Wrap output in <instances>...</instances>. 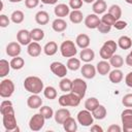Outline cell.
Instances as JSON below:
<instances>
[{"label":"cell","mask_w":132,"mask_h":132,"mask_svg":"<svg viewBox=\"0 0 132 132\" xmlns=\"http://www.w3.org/2000/svg\"><path fill=\"white\" fill-rule=\"evenodd\" d=\"M10 66L14 70H20V69H22L25 66V60L22 57H19V56L14 57L10 61Z\"/></svg>","instance_id":"e575fe53"},{"label":"cell","mask_w":132,"mask_h":132,"mask_svg":"<svg viewBox=\"0 0 132 132\" xmlns=\"http://www.w3.org/2000/svg\"><path fill=\"white\" fill-rule=\"evenodd\" d=\"M67 68L72 70V71H76L80 68V60L76 59V58H69L67 61Z\"/></svg>","instance_id":"f35d334b"},{"label":"cell","mask_w":132,"mask_h":132,"mask_svg":"<svg viewBox=\"0 0 132 132\" xmlns=\"http://www.w3.org/2000/svg\"><path fill=\"white\" fill-rule=\"evenodd\" d=\"M96 67L93 66L92 64L90 63H86L85 65L81 66V69H80V72L82 74V76L85 78H88V79H91V78H94L95 75H96Z\"/></svg>","instance_id":"5bb4252c"},{"label":"cell","mask_w":132,"mask_h":132,"mask_svg":"<svg viewBox=\"0 0 132 132\" xmlns=\"http://www.w3.org/2000/svg\"><path fill=\"white\" fill-rule=\"evenodd\" d=\"M27 52H28L29 56H31L33 58L38 57L41 54V45L37 41H32L31 43L28 44Z\"/></svg>","instance_id":"d6986e66"},{"label":"cell","mask_w":132,"mask_h":132,"mask_svg":"<svg viewBox=\"0 0 132 132\" xmlns=\"http://www.w3.org/2000/svg\"><path fill=\"white\" fill-rule=\"evenodd\" d=\"M10 19L11 21L14 23V24H21L24 19H25V15H24V12L22 10H14L11 15H10Z\"/></svg>","instance_id":"b9f144b4"},{"label":"cell","mask_w":132,"mask_h":132,"mask_svg":"<svg viewBox=\"0 0 132 132\" xmlns=\"http://www.w3.org/2000/svg\"><path fill=\"white\" fill-rule=\"evenodd\" d=\"M122 103L125 107L132 108V94H126L122 99Z\"/></svg>","instance_id":"f6af8a7d"},{"label":"cell","mask_w":132,"mask_h":132,"mask_svg":"<svg viewBox=\"0 0 132 132\" xmlns=\"http://www.w3.org/2000/svg\"><path fill=\"white\" fill-rule=\"evenodd\" d=\"M125 62H126V64H127L128 66H132V50H131V52L127 55Z\"/></svg>","instance_id":"db71d44e"},{"label":"cell","mask_w":132,"mask_h":132,"mask_svg":"<svg viewBox=\"0 0 132 132\" xmlns=\"http://www.w3.org/2000/svg\"><path fill=\"white\" fill-rule=\"evenodd\" d=\"M97 29H98V31H99L100 33L105 34V33H108V32L110 31L111 26H109V25H107V24H104V23L100 22V24H99V26L97 27Z\"/></svg>","instance_id":"bcb514c9"},{"label":"cell","mask_w":132,"mask_h":132,"mask_svg":"<svg viewBox=\"0 0 132 132\" xmlns=\"http://www.w3.org/2000/svg\"><path fill=\"white\" fill-rule=\"evenodd\" d=\"M35 21L38 25H46L50 21V15L46 11L40 10L35 14Z\"/></svg>","instance_id":"4316f807"},{"label":"cell","mask_w":132,"mask_h":132,"mask_svg":"<svg viewBox=\"0 0 132 132\" xmlns=\"http://www.w3.org/2000/svg\"><path fill=\"white\" fill-rule=\"evenodd\" d=\"M101 22L102 23H104V24H107V25H109V26H113L114 25V23L117 22V20L110 14V13H104L103 14V16L101 18Z\"/></svg>","instance_id":"ee69618b"},{"label":"cell","mask_w":132,"mask_h":132,"mask_svg":"<svg viewBox=\"0 0 132 132\" xmlns=\"http://www.w3.org/2000/svg\"><path fill=\"white\" fill-rule=\"evenodd\" d=\"M50 69H51V71L56 75V76H58V77H65L66 76V74H67V66H65L63 63H61V62H58V61H56V62H53L51 65H50Z\"/></svg>","instance_id":"8fae6325"},{"label":"cell","mask_w":132,"mask_h":132,"mask_svg":"<svg viewBox=\"0 0 132 132\" xmlns=\"http://www.w3.org/2000/svg\"><path fill=\"white\" fill-rule=\"evenodd\" d=\"M91 131H93V132H103V129L99 125H92Z\"/></svg>","instance_id":"11a10c76"},{"label":"cell","mask_w":132,"mask_h":132,"mask_svg":"<svg viewBox=\"0 0 132 132\" xmlns=\"http://www.w3.org/2000/svg\"><path fill=\"white\" fill-rule=\"evenodd\" d=\"M54 12L56 14V16L58 18H64V16H67L69 13H70V7L64 3H61V4H58L55 6L54 8Z\"/></svg>","instance_id":"ac0fdd59"},{"label":"cell","mask_w":132,"mask_h":132,"mask_svg":"<svg viewBox=\"0 0 132 132\" xmlns=\"http://www.w3.org/2000/svg\"><path fill=\"white\" fill-rule=\"evenodd\" d=\"M106 113H107L106 108H105L103 105H101V104H99V105L92 111V114H93L94 119H96V120H103V119L106 117Z\"/></svg>","instance_id":"4dcf8cb0"},{"label":"cell","mask_w":132,"mask_h":132,"mask_svg":"<svg viewBox=\"0 0 132 132\" xmlns=\"http://www.w3.org/2000/svg\"><path fill=\"white\" fill-rule=\"evenodd\" d=\"M110 67H111V65L109 62H107L106 60H102L97 63L96 70L98 71V73L100 75H106L110 72Z\"/></svg>","instance_id":"44dd1931"},{"label":"cell","mask_w":132,"mask_h":132,"mask_svg":"<svg viewBox=\"0 0 132 132\" xmlns=\"http://www.w3.org/2000/svg\"><path fill=\"white\" fill-rule=\"evenodd\" d=\"M108 13H110V14L118 21V20H120L121 16H122V9H121V7H120L119 5L112 4V5L108 8Z\"/></svg>","instance_id":"60d3db41"},{"label":"cell","mask_w":132,"mask_h":132,"mask_svg":"<svg viewBox=\"0 0 132 132\" xmlns=\"http://www.w3.org/2000/svg\"><path fill=\"white\" fill-rule=\"evenodd\" d=\"M59 87H60L61 91H63L65 93H69V92H71V89H72V80H70L69 78L63 77L59 82Z\"/></svg>","instance_id":"d6a6232c"},{"label":"cell","mask_w":132,"mask_h":132,"mask_svg":"<svg viewBox=\"0 0 132 132\" xmlns=\"http://www.w3.org/2000/svg\"><path fill=\"white\" fill-rule=\"evenodd\" d=\"M90 41H91V40H90V37H89L87 34H84V33L77 35V36H76V39H75L76 45H77L78 47H80L81 50L89 47Z\"/></svg>","instance_id":"7402d4cb"},{"label":"cell","mask_w":132,"mask_h":132,"mask_svg":"<svg viewBox=\"0 0 132 132\" xmlns=\"http://www.w3.org/2000/svg\"><path fill=\"white\" fill-rule=\"evenodd\" d=\"M77 122H78V124H80L84 127L91 126L94 122V117L92 114V111H90L88 109L80 110L77 113Z\"/></svg>","instance_id":"9c48e42d"},{"label":"cell","mask_w":132,"mask_h":132,"mask_svg":"<svg viewBox=\"0 0 132 132\" xmlns=\"http://www.w3.org/2000/svg\"><path fill=\"white\" fill-rule=\"evenodd\" d=\"M16 40L20 44L22 45H28L29 43L32 42V38H31V33L30 31L26 30V29H22L16 33Z\"/></svg>","instance_id":"7c38bea8"},{"label":"cell","mask_w":132,"mask_h":132,"mask_svg":"<svg viewBox=\"0 0 132 132\" xmlns=\"http://www.w3.org/2000/svg\"><path fill=\"white\" fill-rule=\"evenodd\" d=\"M27 105L32 109L40 108L42 106V99L38 96V94H32L27 99Z\"/></svg>","instance_id":"2e32d148"},{"label":"cell","mask_w":132,"mask_h":132,"mask_svg":"<svg viewBox=\"0 0 132 132\" xmlns=\"http://www.w3.org/2000/svg\"><path fill=\"white\" fill-rule=\"evenodd\" d=\"M41 2L44 3V4H50V5H52V4H56V3L58 2V0H41Z\"/></svg>","instance_id":"9f6ffc18"},{"label":"cell","mask_w":132,"mask_h":132,"mask_svg":"<svg viewBox=\"0 0 132 132\" xmlns=\"http://www.w3.org/2000/svg\"><path fill=\"white\" fill-rule=\"evenodd\" d=\"M109 63H110V65H111L112 67H114V68H121V67L124 65V59H123L122 56L114 54V55L109 59Z\"/></svg>","instance_id":"8d00e7d4"},{"label":"cell","mask_w":132,"mask_h":132,"mask_svg":"<svg viewBox=\"0 0 132 132\" xmlns=\"http://www.w3.org/2000/svg\"><path fill=\"white\" fill-rule=\"evenodd\" d=\"M118 50V43L114 40H107L103 43L99 51V55L103 60H109Z\"/></svg>","instance_id":"7a4b0ae2"},{"label":"cell","mask_w":132,"mask_h":132,"mask_svg":"<svg viewBox=\"0 0 132 132\" xmlns=\"http://www.w3.org/2000/svg\"><path fill=\"white\" fill-rule=\"evenodd\" d=\"M125 82H126V85H127L129 88H132V71H130V72L126 75V77H125Z\"/></svg>","instance_id":"816d5d0a"},{"label":"cell","mask_w":132,"mask_h":132,"mask_svg":"<svg viewBox=\"0 0 132 132\" xmlns=\"http://www.w3.org/2000/svg\"><path fill=\"white\" fill-rule=\"evenodd\" d=\"M113 27H114L116 29H118V30H123V29H125V28L127 27V23H126L125 21H121V20H118V21L114 23Z\"/></svg>","instance_id":"f907efd6"},{"label":"cell","mask_w":132,"mask_h":132,"mask_svg":"<svg viewBox=\"0 0 132 132\" xmlns=\"http://www.w3.org/2000/svg\"><path fill=\"white\" fill-rule=\"evenodd\" d=\"M24 88L31 94H39L43 91V81L38 76H28L24 80Z\"/></svg>","instance_id":"6da1fadb"},{"label":"cell","mask_w":132,"mask_h":132,"mask_svg":"<svg viewBox=\"0 0 132 132\" xmlns=\"http://www.w3.org/2000/svg\"><path fill=\"white\" fill-rule=\"evenodd\" d=\"M60 51H61L62 56L65 57V58L74 57L76 55V53H77L76 45L71 40H65V41H63L61 43V45H60Z\"/></svg>","instance_id":"5b68a950"},{"label":"cell","mask_w":132,"mask_h":132,"mask_svg":"<svg viewBox=\"0 0 132 132\" xmlns=\"http://www.w3.org/2000/svg\"><path fill=\"white\" fill-rule=\"evenodd\" d=\"M39 4V0H25V5L28 8H35Z\"/></svg>","instance_id":"681fc988"},{"label":"cell","mask_w":132,"mask_h":132,"mask_svg":"<svg viewBox=\"0 0 132 132\" xmlns=\"http://www.w3.org/2000/svg\"><path fill=\"white\" fill-rule=\"evenodd\" d=\"M100 22H101V20L99 19L98 14H96V13H90L85 19V25L89 29H97Z\"/></svg>","instance_id":"4fadbf2b"},{"label":"cell","mask_w":132,"mask_h":132,"mask_svg":"<svg viewBox=\"0 0 132 132\" xmlns=\"http://www.w3.org/2000/svg\"><path fill=\"white\" fill-rule=\"evenodd\" d=\"M43 52L46 56H54L58 52V44L55 41H48L43 46Z\"/></svg>","instance_id":"83f0119b"},{"label":"cell","mask_w":132,"mask_h":132,"mask_svg":"<svg viewBox=\"0 0 132 132\" xmlns=\"http://www.w3.org/2000/svg\"><path fill=\"white\" fill-rule=\"evenodd\" d=\"M71 92H73L74 94H76L82 99L87 92V82L81 78H75L74 80H72Z\"/></svg>","instance_id":"ba28073f"},{"label":"cell","mask_w":132,"mask_h":132,"mask_svg":"<svg viewBox=\"0 0 132 132\" xmlns=\"http://www.w3.org/2000/svg\"><path fill=\"white\" fill-rule=\"evenodd\" d=\"M70 117V111L67 109V108H60L58 109L55 113H54V118H55V121L58 123V124H61L63 125V123L66 121V119H68Z\"/></svg>","instance_id":"e0dca14e"},{"label":"cell","mask_w":132,"mask_h":132,"mask_svg":"<svg viewBox=\"0 0 132 132\" xmlns=\"http://www.w3.org/2000/svg\"><path fill=\"white\" fill-rule=\"evenodd\" d=\"M2 122H3V126L5 128V130L8 132H18L20 131V129L18 128V124H16V119H15V113L14 111H10L7 112L5 114L2 116Z\"/></svg>","instance_id":"277c9868"},{"label":"cell","mask_w":132,"mask_h":132,"mask_svg":"<svg viewBox=\"0 0 132 132\" xmlns=\"http://www.w3.org/2000/svg\"><path fill=\"white\" fill-rule=\"evenodd\" d=\"M9 23H10V21H9V19H8L7 15L0 14V27L5 28V27H7L9 25Z\"/></svg>","instance_id":"c3c4849f"},{"label":"cell","mask_w":132,"mask_h":132,"mask_svg":"<svg viewBox=\"0 0 132 132\" xmlns=\"http://www.w3.org/2000/svg\"><path fill=\"white\" fill-rule=\"evenodd\" d=\"M63 128L65 131L67 132H75L77 130V124H76V121L69 117L68 119H66V121L63 123Z\"/></svg>","instance_id":"484cf974"},{"label":"cell","mask_w":132,"mask_h":132,"mask_svg":"<svg viewBox=\"0 0 132 132\" xmlns=\"http://www.w3.org/2000/svg\"><path fill=\"white\" fill-rule=\"evenodd\" d=\"M9 2H11V3H19V2H21L22 0H8Z\"/></svg>","instance_id":"6f0895ef"},{"label":"cell","mask_w":132,"mask_h":132,"mask_svg":"<svg viewBox=\"0 0 132 132\" xmlns=\"http://www.w3.org/2000/svg\"><path fill=\"white\" fill-rule=\"evenodd\" d=\"M30 33L33 41H40L44 38V31L40 28H34L30 31Z\"/></svg>","instance_id":"836d02e7"},{"label":"cell","mask_w":132,"mask_h":132,"mask_svg":"<svg viewBox=\"0 0 132 132\" xmlns=\"http://www.w3.org/2000/svg\"><path fill=\"white\" fill-rule=\"evenodd\" d=\"M52 28L54 31L56 32H63L67 29V23L65 20H63L62 18H58L56 19L53 24H52Z\"/></svg>","instance_id":"cb8c5ba5"},{"label":"cell","mask_w":132,"mask_h":132,"mask_svg":"<svg viewBox=\"0 0 132 132\" xmlns=\"http://www.w3.org/2000/svg\"><path fill=\"white\" fill-rule=\"evenodd\" d=\"M6 54L12 58L18 57L21 54V44L19 42H15V41L9 42L6 45Z\"/></svg>","instance_id":"9a60e30c"},{"label":"cell","mask_w":132,"mask_h":132,"mask_svg":"<svg viewBox=\"0 0 132 132\" xmlns=\"http://www.w3.org/2000/svg\"><path fill=\"white\" fill-rule=\"evenodd\" d=\"M127 3H129V4H132V0H125Z\"/></svg>","instance_id":"91938a15"},{"label":"cell","mask_w":132,"mask_h":132,"mask_svg":"<svg viewBox=\"0 0 132 132\" xmlns=\"http://www.w3.org/2000/svg\"><path fill=\"white\" fill-rule=\"evenodd\" d=\"M123 130L125 132H132V108L128 107L123 110L121 114Z\"/></svg>","instance_id":"52a82bcc"},{"label":"cell","mask_w":132,"mask_h":132,"mask_svg":"<svg viewBox=\"0 0 132 132\" xmlns=\"http://www.w3.org/2000/svg\"><path fill=\"white\" fill-rule=\"evenodd\" d=\"M69 19L70 22L73 24H79L84 20V14L79 9H74L69 13Z\"/></svg>","instance_id":"f1b7e54d"},{"label":"cell","mask_w":132,"mask_h":132,"mask_svg":"<svg viewBox=\"0 0 132 132\" xmlns=\"http://www.w3.org/2000/svg\"><path fill=\"white\" fill-rule=\"evenodd\" d=\"M80 99L81 98L77 96L76 94H74L73 92H69V93H66L60 96L58 101H59V104L63 107H67V106L75 107L80 103Z\"/></svg>","instance_id":"3957f363"},{"label":"cell","mask_w":132,"mask_h":132,"mask_svg":"<svg viewBox=\"0 0 132 132\" xmlns=\"http://www.w3.org/2000/svg\"><path fill=\"white\" fill-rule=\"evenodd\" d=\"M39 112L45 118V120H50L54 117V110L52 107L47 106V105H44V106H41L39 108Z\"/></svg>","instance_id":"7bdbcfd3"},{"label":"cell","mask_w":132,"mask_h":132,"mask_svg":"<svg viewBox=\"0 0 132 132\" xmlns=\"http://www.w3.org/2000/svg\"><path fill=\"white\" fill-rule=\"evenodd\" d=\"M14 92V84L11 79H3L0 82V96L2 98H9Z\"/></svg>","instance_id":"8992f818"},{"label":"cell","mask_w":132,"mask_h":132,"mask_svg":"<svg viewBox=\"0 0 132 132\" xmlns=\"http://www.w3.org/2000/svg\"><path fill=\"white\" fill-rule=\"evenodd\" d=\"M92 9H93L94 13H96V14H102L107 9V4H106V2L104 0H96L93 3Z\"/></svg>","instance_id":"603a6c76"},{"label":"cell","mask_w":132,"mask_h":132,"mask_svg":"<svg viewBox=\"0 0 132 132\" xmlns=\"http://www.w3.org/2000/svg\"><path fill=\"white\" fill-rule=\"evenodd\" d=\"M108 77H109V80L112 84H119V82L122 81V79L124 77V74H123V72L119 68H114V70L109 72Z\"/></svg>","instance_id":"d4e9b609"},{"label":"cell","mask_w":132,"mask_h":132,"mask_svg":"<svg viewBox=\"0 0 132 132\" xmlns=\"http://www.w3.org/2000/svg\"><path fill=\"white\" fill-rule=\"evenodd\" d=\"M43 95H44L45 98H47V99H50V100H53V99H56V98H57L58 93H57V90H56L54 87L48 86V87L44 88V90H43Z\"/></svg>","instance_id":"ab89813d"},{"label":"cell","mask_w":132,"mask_h":132,"mask_svg":"<svg viewBox=\"0 0 132 132\" xmlns=\"http://www.w3.org/2000/svg\"><path fill=\"white\" fill-rule=\"evenodd\" d=\"M10 68H11L10 62H8V61H6L4 59H1L0 60V76L1 77L6 76L9 73Z\"/></svg>","instance_id":"1f68e13d"},{"label":"cell","mask_w":132,"mask_h":132,"mask_svg":"<svg viewBox=\"0 0 132 132\" xmlns=\"http://www.w3.org/2000/svg\"><path fill=\"white\" fill-rule=\"evenodd\" d=\"M118 46H120L122 50H129L132 46V39L129 36L123 35L118 40Z\"/></svg>","instance_id":"f546056e"},{"label":"cell","mask_w":132,"mask_h":132,"mask_svg":"<svg viewBox=\"0 0 132 132\" xmlns=\"http://www.w3.org/2000/svg\"><path fill=\"white\" fill-rule=\"evenodd\" d=\"M107 131L108 132H121L122 131V128L119 125H110L107 128Z\"/></svg>","instance_id":"f5cc1de1"},{"label":"cell","mask_w":132,"mask_h":132,"mask_svg":"<svg viewBox=\"0 0 132 132\" xmlns=\"http://www.w3.org/2000/svg\"><path fill=\"white\" fill-rule=\"evenodd\" d=\"M84 2H86V3H92V2H94L95 0H82Z\"/></svg>","instance_id":"680465c9"},{"label":"cell","mask_w":132,"mask_h":132,"mask_svg":"<svg viewBox=\"0 0 132 132\" xmlns=\"http://www.w3.org/2000/svg\"><path fill=\"white\" fill-rule=\"evenodd\" d=\"M82 0H69V7L74 9H79L82 6Z\"/></svg>","instance_id":"7dc6e473"},{"label":"cell","mask_w":132,"mask_h":132,"mask_svg":"<svg viewBox=\"0 0 132 132\" xmlns=\"http://www.w3.org/2000/svg\"><path fill=\"white\" fill-rule=\"evenodd\" d=\"M44 121H45V118L40 112L35 113L29 121V128L32 131H39L44 126Z\"/></svg>","instance_id":"30bf717a"},{"label":"cell","mask_w":132,"mask_h":132,"mask_svg":"<svg viewBox=\"0 0 132 132\" xmlns=\"http://www.w3.org/2000/svg\"><path fill=\"white\" fill-rule=\"evenodd\" d=\"M10 111H14L11 101H9V100H3L1 102V104H0V112H1V114L3 116V114H5L7 112H10Z\"/></svg>","instance_id":"d590c367"},{"label":"cell","mask_w":132,"mask_h":132,"mask_svg":"<svg viewBox=\"0 0 132 132\" xmlns=\"http://www.w3.org/2000/svg\"><path fill=\"white\" fill-rule=\"evenodd\" d=\"M79 58L85 63H90L91 61H93L95 59V53H94L93 50H91L89 47L82 48L81 52L79 53Z\"/></svg>","instance_id":"ffe728a7"},{"label":"cell","mask_w":132,"mask_h":132,"mask_svg":"<svg viewBox=\"0 0 132 132\" xmlns=\"http://www.w3.org/2000/svg\"><path fill=\"white\" fill-rule=\"evenodd\" d=\"M98 105H99V101H98V99L95 98V97H90V98H88V99L86 100V102H85V107H86V109H88V110H90V111H93Z\"/></svg>","instance_id":"74e56055"}]
</instances>
